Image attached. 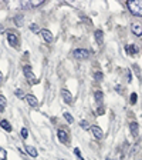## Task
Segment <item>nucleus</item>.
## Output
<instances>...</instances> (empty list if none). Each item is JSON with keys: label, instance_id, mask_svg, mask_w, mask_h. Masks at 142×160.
Returning a JSON list of instances; mask_svg holds the SVG:
<instances>
[{"label": "nucleus", "instance_id": "obj_6", "mask_svg": "<svg viewBox=\"0 0 142 160\" xmlns=\"http://www.w3.org/2000/svg\"><path fill=\"white\" fill-rule=\"evenodd\" d=\"M91 132H93L94 137H95L97 140H103L104 139V132L99 129L98 126H91Z\"/></svg>", "mask_w": 142, "mask_h": 160}, {"label": "nucleus", "instance_id": "obj_15", "mask_svg": "<svg viewBox=\"0 0 142 160\" xmlns=\"http://www.w3.org/2000/svg\"><path fill=\"white\" fill-rule=\"evenodd\" d=\"M0 126L3 127L6 132H11V126H10V123L7 122V120H2V123H0Z\"/></svg>", "mask_w": 142, "mask_h": 160}, {"label": "nucleus", "instance_id": "obj_25", "mask_svg": "<svg viewBox=\"0 0 142 160\" xmlns=\"http://www.w3.org/2000/svg\"><path fill=\"white\" fill-rule=\"evenodd\" d=\"M136 102V94H132V103H135Z\"/></svg>", "mask_w": 142, "mask_h": 160}, {"label": "nucleus", "instance_id": "obj_9", "mask_svg": "<svg viewBox=\"0 0 142 160\" xmlns=\"http://www.w3.org/2000/svg\"><path fill=\"white\" fill-rule=\"evenodd\" d=\"M7 40H9L10 46H13V47H17V44H19L17 34H14V33H9V34H7Z\"/></svg>", "mask_w": 142, "mask_h": 160}, {"label": "nucleus", "instance_id": "obj_23", "mask_svg": "<svg viewBox=\"0 0 142 160\" xmlns=\"http://www.w3.org/2000/svg\"><path fill=\"white\" fill-rule=\"evenodd\" d=\"M16 96H17V97H23V93H21V90H16Z\"/></svg>", "mask_w": 142, "mask_h": 160}, {"label": "nucleus", "instance_id": "obj_14", "mask_svg": "<svg viewBox=\"0 0 142 160\" xmlns=\"http://www.w3.org/2000/svg\"><path fill=\"white\" fill-rule=\"evenodd\" d=\"M26 152H27V153H29L31 157H37V156H39V153H37V150L34 149L33 146H27V147H26Z\"/></svg>", "mask_w": 142, "mask_h": 160}, {"label": "nucleus", "instance_id": "obj_26", "mask_svg": "<svg viewBox=\"0 0 142 160\" xmlns=\"http://www.w3.org/2000/svg\"><path fill=\"white\" fill-rule=\"evenodd\" d=\"M3 82V74H2V72H0V83Z\"/></svg>", "mask_w": 142, "mask_h": 160}, {"label": "nucleus", "instance_id": "obj_7", "mask_svg": "<svg viewBox=\"0 0 142 160\" xmlns=\"http://www.w3.org/2000/svg\"><path fill=\"white\" fill-rule=\"evenodd\" d=\"M57 134H58V139H60V142H61V143L68 144L70 139H68V133H67L66 130H61V129H60L58 132H57Z\"/></svg>", "mask_w": 142, "mask_h": 160}, {"label": "nucleus", "instance_id": "obj_19", "mask_svg": "<svg viewBox=\"0 0 142 160\" xmlns=\"http://www.w3.org/2000/svg\"><path fill=\"white\" fill-rule=\"evenodd\" d=\"M4 159H6V150L0 147V160H4Z\"/></svg>", "mask_w": 142, "mask_h": 160}, {"label": "nucleus", "instance_id": "obj_3", "mask_svg": "<svg viewBox=\"0 0 142 160\" xmlns=\"http://www.w3.org/2000/svg\"><path fill=\"white\" fill-rule=\"evenodd\" d=\"M73 56L76 57L77 60H84V59H88L89 52L85 50V49H76L73 52Z\"/></svg>", "mask_w": 142, "mask_h": 160}, {"label": "nucleus", "instance_id": "obj_1", "mask_svg": "<svg viewBox=\"0 0 142 160\" xmlns=\"http://www.w3.org/2000/svg\"><path fill=\"white\" fill-rule=\"evenodd\" d=\"M126 7L131 14L136 17H142V0H129L126 2Z\"/></svg>", "mask_w": 142, "mask_h": 160}, {"label": "nucleus", "instance_id": "obj_20", "mask_svg": "<svg viewBox=\"0 0 142 160\" xmlns=\"http://www.w3.org/2000/svg\"><path fill=\"white\" fill-rule=\"evenodd\" d=\"M80 124H81V127H83V129L88 130V123H87V122H84V120H83V122H81V123H80Z\"/></svg>", "mask_w": 142, "mask_h": 160}, {"label": "nucleus", "instance_id": "obj_13", "mask_svg": "<svg viewBox=\"0 0 142 160\" xmlns=\"http://www.w3.org/2000/svg\"><path fill=\"white\" fill-rule=\"evenodd\" d=\"M95 40L98 42V44H103L104 43V34L101 30H97L95 32Z\"/></svg>", "mask_w": 142, "mask_h": 160}, {"label": "nucleus", "instance_id": "obj_21", "mask_svg": "<svg viewBox=\"0 0 142 160\" xmlns=\"http://www.w3.org/2000/svg\"><path fill=\"white\" fill-rule=\"evenodd\" d=\"M94 77H95V79H98V80H103V73H95V74H94Z\"/></svg>", "mask_w": 142, "mask_h": 160}, {"label": "nucleus", "instance_id": "obj_2", "mask_svg": "<svg viewBox=\"0 0 142 160\" xmlns=\"http://www.w3.org/2000/svg\"><path fill=\"white\" fill-rule=\"evenodd\" d=\"M23 72H24V76L30 80V83H31V84H37V83H39V79H37L36 74L33 73V70H31V67H30V66H24L23 67Z\"/></svg>", "mask_w": 142, "mask_h": 160}, {"label": "nucleus", "instance_id": "obj_5", "mask_svg": "<svg viewBox=\"0 0 142 160\" xmlns=\"http://www.w3.org/2000/svg\"><path fill=\"white\" fill-rule=\"evenodd\" d=\"M39 34L41 37H43L44 40H46L47 43H51V42H53V33H51V32H50V30H47V29H41L39 32Z\"/></svg>", "mask_w": 142, "mask_h": 160}, {"label": "nucleus", "instance_id": "obj_17", "mask_svg": "<svg viewBox=\"0 0 142 160\" xmlns=\"http://www.w3.org/2000/svg\"><path fill=\"white\" fill-rule=\"evenodd\" d=\"M6 97L4 96H2V94H0V110H4V107H6Z\"/></svg>", "mask_w": 142, "mask_h": 160}, {"label": "nucleus", "instance_id": "obj_22", "mask_svg": "<svg viewBox=\"0 0 142 160\" xmlns=\"http://www.w3.org/2000/svg\"><path fill=\"white\" fill-rule=\"evenodd\" d=\"M27 134H29L27 129H23V130H21V136H23V137H27Z\"/></svg>", "mask_w": 142, "mask_h": 160}, {"label": "nucleus", "instance_id": "obj_24", "mask_svg": "<svg viewBox=\"0 0 142 160\" xmlns=\"http://www.w3.org/2000/svg\"><path fill=\"white\" fill-rule=\"evenodd\" d=\"M74 152H76V154L80 157V159H83V157H81V154H80V150L78 149H74Z\"/></svg>", "mask_w": 142, "mask_h": 160}, {"label": "nucleus", "instance_id": "obj_4", "mask_svg": "<svg viewBox=\"0 0 142 160\" xmlns=\"http://www.w3.org/2000/svg\"><path fill=\"white\" fill-rule=\"evenodd\" d=\"M131 32H132L136 37H142V23L134 22V23L131 24Z\"/></svg>", "mask_w": 142, "mask_h": 160}, {"label": "nucleus", "instance_id": "obj_18", "mask_svg": "<svg viewBox=\"0 0 142 160\" xmlns=\"http://www.w3.org/2000/svg\"><path fill=\"white\" fill-rule=\"evenodd\" d=\"M64 119H66L67 122H68V123H73V122H74L73 116H71V114H70V113H64Z\"/></svg>", "mask_w": 142, "mask_h": 160}, {"label": "nucleus", "instance_id": "obj_16", "mask_svg": "<svg viewBox=\"0 0 142 160\" xmlns=\"http://www.w3.org/2000/svg\"><path fill=\"white\" fill-rule=\"evenodd\" d=\"M95 100H97V103L101 104L103 103V92H95Z\"/></svg>", "mask_w": 142, "mask_h": 160}, {"label": "nucleus", "instance_id": "obj_8", "mask_svg": "<svg viewBox=\"0 0 142 160\" xmlns=\"http://www.w3.org/2000/svg\"><path fill=\"white\" fill-rule=\"evenodd\" d=\"M61 96H63V100L66 102L67 104H71V103H73V94L70 93L67 89H63V90H61Z\"/></svg>", "mask_w": 142, "mask_h": 160}, {"label": "nucleus", "instance_id": "obj_12", "mask_svg": "<svg viewBox=\"0 0 142 160\" xmlns=\"http://www.w3.org/2000/svg\"><path fill=\"white\" fill-rule=\"evenodd\" d=\"M125 50H126V53L128 54H136L138 53V47H136L135 44H129V46H126Z\"/></svg>", "mask_w": 142, "mask_h": 160}, {"label": "nucleus", "instance_id": "obj_10", "mask_svg": "<svg viewBox=\"0 0 142 160\" xmlns=\"http://www.w3.org/2000/svg\"><path fill=\"white\" fill-rule=\"evenodd\" d=\"M26 102L29 103V106H31V107H37V106H39V100H37L33 94H27V96H26Z\"/></svg>", "mask_w": 142, "mask_h": 160}, {"label": "nucleus", "instance_id": "obj_11", "mask_svg": "<svg viewBox=\"0 0 142 160\" xmlns=\"http://www.w3.org/2000/svg\"><path fill=\"white\" fill-rule=\"evenodd\" d=\"M129 130H131L132 136L136 137V136H138V123H136V122H132V123L129 124Z\"/></svg>", "mask_w": 142, "mask_h": 160}]
</instances>
